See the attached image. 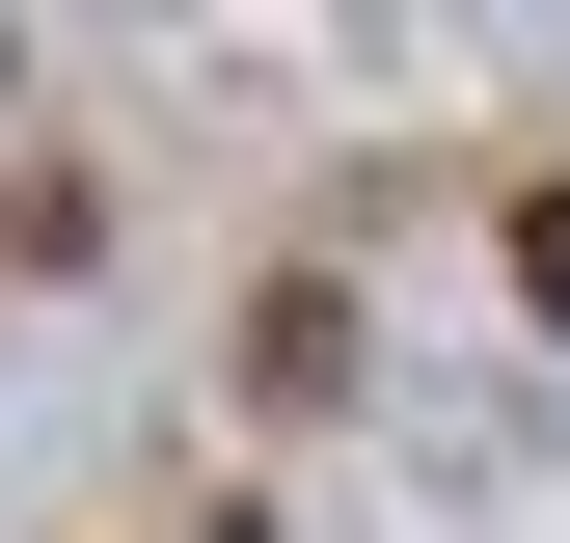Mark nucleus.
I'll list each match as a JSON object with an SVG mask.
<instances>
[{
	"mask_svg": "<svg viewBox=\"0 0 570 543\" xmlns=\"http://www.w3.org/2000/svg\"><path fill=\"white\" fill-rule=\"evenodd\" d=\"M353 381V299H326V272H272V299H245V407H326Z\"/></svg>",
	"mask_w": 570,
	"mask_h": 543,
	"instance_id": "f257e3e1",
	"label": "nucleus"
},
{
	"mask_svg": "<svg viewBox=\"0 0 570 543\" xmlns=\"http://www.w3.org/2000/svg\"><path fill=\"white\" fill-rule=\"evenodd\" d=\"M517 299H543V326H570V164H543V190H517Z\"/></svg>",
	"mask_w": 570,
	"mask_h": 543,
	"instance_id": "f03ea898",
	"label": "nucleus"
},
{
	"mask_svg": "<svg viewBox=\"0 0 570 543\" xmlns=\"http://www.w3.org/2000/svg\"><path fill=\"white\" fill-rule=\"evenodd\" d=\"M190 543H245V516H190Z\"/></svg>",
	"mask_w": 570,
	"mask_h": 543,
	"instance_id": "7ed1b4c3",
	"label": "nucleus"
}]
</instances>
